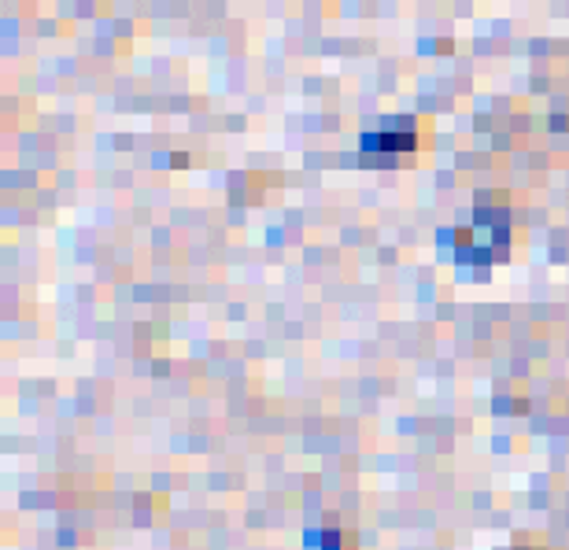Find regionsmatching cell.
Instances as JSON below:
<instances>
[{"label": "cell", "mask_w": 569, "mask_h": 550, "mask_svg": "<svg viewBox=\"0 0 569 550\" xmlns=\"http://www.w3.org/2000/svg\"><path fill=\"white\" fill-rule=\"evenodd\" d=\"M440 237H448L459 267H470V262L473 267H488V262L507 259V248H510V226L503 211H481L473 219V226L448 229V233H440Z\"/></svg>", "instance_id": "6da1fadb"}, {"label": "cell", "mask_w": 569, "mask_h": 550, "mask_svg": "<svg viewBox=\"0 0 569 550\" xmlns=\"http://www.w3.org/2000/svg\"><path fill=\"white\" fill-rule=\"evenodd\" d=\"M362 148H367V152H411V148H418V137H415V130L362 133Z\"/></svg>", "instance_id": "7a4b0ae2"}, {"label": "cell", "mask_w": 569, "mask_h": 550, "mask_svg": "<svg viewBox=\"0 0 569 550\" xmlns=\"http://www.w3.org/2000/svg\"><path fill=\"white\" fill-rule=\"evenodd\" d=\"M307 543H318L322 550H356V543H351L348 532L340 529H326L322 536H307Z\"/></svg>", "instance_id": "3957f363"}, {"label": "cell", "mask_w": 569, "mask_h": 550, "mask_svg": "<svg viewBox=\"0 0 569 550\" xmlns=\"http://www.w3.org/2000/svg\"><path fill=\"white\" fill-rule=\"evenodd\" d=\"M507 550H548V547H521V543H515V547H507Z\"/></svg>", "instance_id": "277c9868"}]
</instances>
